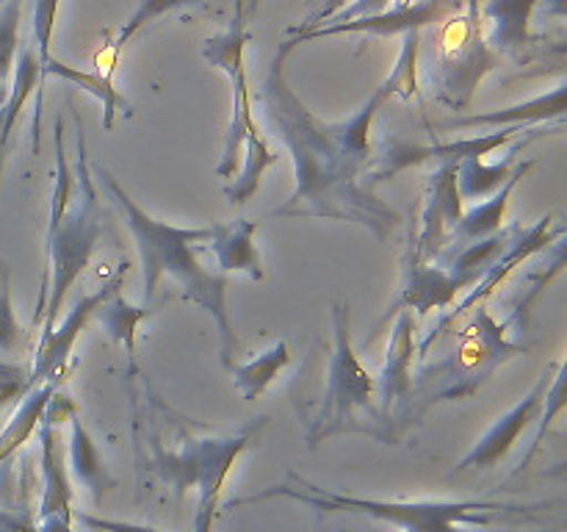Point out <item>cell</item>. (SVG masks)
Masks as SVG:
<instances>
[{"mask_svg": "<svg viewBox=\"0 0 567 532\" xmlns=\"http://www.w3.org/2000/svg\"><path fill=\"white\" fill-rule=\"evenodd\" d=\"M291 50V42L280 44L258 94L264 120L269 122L277 142L288 150L293 164V192L286 205L275 211V216L354 222L385 242L399 227L402 216L358 181L360 172L338 153L327 133V122L297 98L286 72Z\"/></svg>", "mask_w": 567, "mask_h": 532, "instance_id": "6da1fadb", "label": "cell"}, {"mask_svg": "<svg viewBox=\"0 0 567 532\" xmlns=\"http://www.w3.org/2000/svg\"><path fill=\"white\" fill-rule=\"evenodd\" d=\"M92 175L94 183H100L109 192V197L114 200V205L125 216L127 231L133 233L138 258H142L144 299H153V294L158 291L161 277L169 275L172 280L181 283L186 299L208 310L210 319L216 321V327H219V360L225 369H233L238 358V336L230 325V314H227L230 277L205 269L199 264L203 244L210 238V225L181 227L155 219L116 183V177L103 164L92 161Z\"/></svg>", "mask_w": 567, "mask_h": 532, "instance_id": "7a4b0ae2", "label": "cell"}, {"mask_svg": "<svg viewBox=\"0 0 567 532\" xmlns=\"http://www.w3.org/2000/svg\"><path fill=\"white\" fill-rule=\"evenodd\" d=\"M203 55L230 78L233 114L225 136V150L216 164V175L233 177L225 186L230 203H249L260 188L264 172L277 164V153L266 144L252 114V89L247 78V11L236 0V14L221 33L205 39Z\"/></svg>", "mask_w": 567, "mask_h": 532, "instance_id": "3957f363", "label": "cell"}, {"mask_svg": "<svg viewBox=\"0 0 567 532\" xmlns=\"http://www.w3.org/2000/svg\"><path fill=\"white\" fill-rule=\"evenodd\" d=\"M288 480L282 485H271L255 497L236 499L233 504H252L264 502L271 497H288L297 502L310 504L321 513H358L369 519L396 524L399 532H471L463 524H491L493 515L498 513H524V504H502V502H446V499H371L352 497V493H336L327 488L313 485L305 477L288 471Z\"/></svg>", "mask_w": 567, "mask_h": 532, "instance_id": "277c9868", "label": "cell"}, {"mask_svg": "<svg viewBox=\"0 0 567 532\" xmlns=\"http://www.w3.org/2000/svg\"><path fill=\"white\" fill-rule=\"evenodd\" d=\"M75 188H72L70 205L59 225L48 227V266L42 277V297H39L33 325L42 327V338L50 336L59 325V310L64 308L66 291L81 277L103 238V203H100L97 183L92 175V161L86 153V136L75 114Z\"/></svg>", "mask_w": 567, "mask_h": 532, "instance_id": "5b68a950", "label": "cell"}, {"mask_svg": "<svg viewBox=\"0 0 567 532\" xmlns=\"http://www.w3.org/2000/svg\"><path fill=\"white\" fill-rule=\"evenodd\" d=\"M518 319L515 310L509 319L498 321L487 305H476L468 325L460 330V341L449 355L430 366H421L413 375V419L437 402L465 399L515 355L526 352V344L509 338V327Z\"/></svg>", "mask_w": 567, "mask_h": 532, "instance_id": "8992f818", "label": "cell"}, {"mask_svg": "<svg viewBox=\"0 0 567 532\" xmlns=\"http://www.w3.org/2000/svg\"><path fill=\"white\" fill-rule=\"evenodd\" d=\"M332 332H336V344L327 364L324 397H321L319 413L310 419L305 438L310 447H316L324 438L343 436V432H369L371 438L388 443V432L377 410V380L354 352L349 305H332Z\"/></svg>", "mask_w": 567, "mask_h": 532, "instance_id": "52a82bcc", "label": "cell"}, {"mask_svg": "<svg viewBox=\"0 0 567 532\" xmlns=\"http://www.w3.org/2000/svg\"><path fill=\"white\" fill-rule=\"evenodd\" d=\"M502 64L485 37V20L476 0H465L460 11L441 22L435 59H432V86L437 100L460 111L471 103L487 72Z\"/></svg>", "mask_w": 567, "mask_h": 532, "instance_id": "ba28073f", "label": "cell"}, {"mask_svg": "<svg viewBox=\"0 0 567 532\" xmlns=\"http://www.w3.org/2000/svg\"><path fill=\"white\" fill-rule=\"evenodd\" d=\"M260 427H264V419H255L252 424L244 427L236 436L192 441L183 452L161 458L158 469L164 471L166 480L177 488V493H183L186 488H197V515H210V519H216V510H219L227 477H230L233 466L238 463L244 449L252 443L255 432H258Z\"/></svg>", "mask_w": 567, "mask_h": 532, "instance_id": "9c48e42d", "label": "cell"}, {"mask_svg": "<svg viewBox=\"0 0 567 532\" xmlns=\"http://www.w3.org/2000/svg\"><path fill=\"white\" fill-rule=\"evenodd\" d=\"M563 236H565V227L554 225L551 214L543 216L540 222H535V225L526 227V231H524V227H518V231L513 233V238L507 242V247L502 249V255H498V258L493 260L491 266H487L485 275H482L480 280L474 283V286H471L468 297H465L463 303H457V305H449L446 314L437 319V325L432 327V330L426 332L424 338H421V344H415V352H419L421 358H424V355H430V349L435 347L437 338H441L443 332H446L449 327H452L454 321L460 319V316L468 314V310H474L476 305H485V299L491 297V294L496 291V288L502 286L504 280H507L509 272L518 269L524 260H529L532 255H537L540 249H546L548 244L563 242Z\"/></svg>", "mask_w": 567, "mask_h": 532, "instance_id": "30bf717a", "label": "cell"}, {"mask_svg": "<svg viewBox=\"0 0 567 532\" xmlns=\"http://www.w3.org/2000/svg\"><path fill=\"white\" fill-rule=\"evenodd\" d=\"M413 360H415V325L413 314L402 310L391 330L385 364L377 380V410L388 432V443L399 438V430L413 421Z\"/></svg>", "mask_w": 567, "mask_h": 532, "instance_id": "8fae6325", "label": "cell"}, {"mask_svg": "<svg viewBox=\"0 0 567 532\" xmlns=\"http://www.w3.org/2000/svg\"><path fill=\"white\" fill-rule=\"evenodd\" d=\"M518 133H524V127H498V131L482 133V136L437 144H410L404 142V139H393V142H388L385 153L377 158V164L369 166V183H365V186L371 188L374 183L388 181V177L399 175V172L410 170V166L463 164V161L468 158H485V155L496 153L504 144L513 142Z\"/></svg>", "mask_w": 567, "mask_h": 532, "instance_id": "7c38bea8", "label": "cell"}, {"mask_svg": "<svg viewBox=\"0 0 567 532\" xmlns=\"http://www.w3.org/2000/svg\"><path fill=\"white\" fill-rule=\"evenodd\" d=\"M460 216H463V197L457 192V164H437L426 183L419 231L408 253L410 258L424 260V264L441 258L452 247Z\"/></svg>", "mask_w": 567, "mask_h": 532, "instance_id": "4fadbf2b", "label": "cell"}, {"mask_svg": "<svg viewBox=\"0 0 567 532\" xmlns=\"http://www.w3.org/2000/svg\"><path fill=\"white\" fill-rule=\"evenodd\" d=\"M465 0H421V3H396L393 9L377 11V14L354 17L349 22H327V25L313 28V31L293 33L288 42L297 44L310 42V39H324V37H341V33H360V37H393V33H410V31H424V28L443 22L460 11Z\"/></svg>", "mask_w": 567, "mask_h": 532, "instance_id": "5bb4252c", "label": "cell"}, {"mask_svg": "<svg viewBox=\"0 0 567 532\" xmlns=\"http://www.w3.org/2000/svg\"><path fill=\"white\" fill-rule=\"evenodd\" d=\"M127 269H131V264L122 260L120 269L109 277V283H103L94 294L78 297L75 303H72V308L66 310L64 319H61V325H55L53 330H50V336L39 338L37 358H33L31 366V386H39V382H59L66 358H70L72 349H75L81 330L86 327V321L92 319L94 310H97L105 299L120 294Z\"/></svg>", "mask_w": 567, "mask_h": 532, "instance_id": "9a60e30c", "label": "cell"}, {"mask_svg": "<svg viewBox=\"0 0 567 532\" xmlns=\"http://www.w3.org/2000/svg\"><path fill=\"white\" fill-rule=\"evenodd\" d=\"M70 405V397L55 391L39 419L37 432H33L39 438V463H42V502H39L37 521L55 515V519L72 524V480L59 441V419Z\"/></svg>", "mask_w": 567, "mask_h": 532, "instance_id": "2e32d148", "label": "cell"}, {"mask_svg": "<svg viewBox=\"0 0 567 532\" xmlns=\"http://www.w3.org/2000/svg\"><path fill=\"white\" fill-rule=\"evenodd\" d=\"M554 369H557V366H554ZM551 371H543V375L537 377L535 386H532V391L526 393L524 399H518L502 419H496V424L465 452V458L457 463V471L493 469L496 463H502V460L513 452V447L518 443V438L524 436L526 427H529L532 421H537V416H540L543 402H546V391L548 386H551Z\"/></svg>", "mask_w": 567, "mask_h": 532, "instance_id": "e0dca14e", "label": "cell"}, {"mask_svg": "<svg viewBox=\"0 0 567 532\" xmlns=\"http://www.w3.org/2000/svg\"><path fill=\"white\" fill-rule=\"evenodd\" d=\"M258 225L249 219L236 222H214L210 225V238L203 244V253L214 258L219 275H230V272H244L252 280H264V260H260L258 244Z\"/></svg>", "mask_w": 567, "mask_h": 532, "instance_id": "ac0fdd59", "label": "cell"}, {"mask_svg": "<svg viewBox=\"0 0 567 532\" xmlns=\"http://www.w3.org/2000/svg\"><path fill=\"white\" fill-rule=\"evenodd\" d=\"M460 291H465L463 283L443 266L424 264V260H415L410 255L404 258L399 305H408L419 316H426L430 310H446Z\"/></svg>", "mask_w": 567, "mask_h": 532, "instance_id": "d6986e66", "label": "cell"}, {"mask_svg": "<svg viewBox=\"0 0 567 532\" xmlns=\"http://www.w3.org/2000/svg\"><path fill=\"white\" fill-rule=\"evenodd\" d=\"M540 0H487L482 9L485 37L493 53L520 55L535 44L532 37V14Z\"/></svg>", "mask_w": 567, "mask_h": 532, "instance_id": "ffe728a7", "label": "cell"}, {"mask_svg": "<svg viewBox=\"0 0 567 532\" xmlns=\"http://www.w3.org/2000/svg\"><path fill=\"white\" fill-rule=\"evenodd\" d=\"M567 105V86L559 83L548 94H540V98L529 100V103L509 105V109L502 111H485V114H468L457 116V120L443 122V131H454V127H526V125H543L548 120H563Z\"/></svg>", "mask_w": 567, "mask_h": 532, "instance_id": "44dd1931", "label": "cell"}, {"mask_svg": "<svg viewBox=\"0 0 567 532\" xmlns=\"http://www.w3.org/2000/svg\"><path fill=\"white\" fill-rule=\"evenodd\" d=\"M532 161H524V164H518L513 170V175L504 181V186L498 188L496 194H491V197L485 200V203H480L476 208H471L468 214L460 216L457 227H454V238H452V247L446 249V253L441 255V258H446V255H452L454 249L465 247V244H474V242H482V238L493 236V233L502 231V222H504V211H507V203L509 197H513L515 186H518L520 177H526V172L532 170ZM437 258V260H441Z\"/></svg>", "mask_w": 567, "mask_h": 532, "instance_id": "7402d4cb", "label": "cell"}, {"mask_svg": "<svg viewBox=\"0 0 567 532\" xmlns=\"http://www.w3.org/2000/svg\"><path fill=\"white\" fill-rule=\"evenodd\" d=\"M70 419V438H66V471H70V480H75L78 485L89 488L94 493V499L103 497L105 488L111 485L109 469L103 463V454H100L97 443L89 436L86 427L81 424V416L72 408L66 413Z\"/></svg>", "mask_w": 567, "mask_h": 532, "instance_id": "603a6c76", "label": "cell"}, {"mask_svg": "<svg viewBox=\"0 0 567 532\" xmlns=\"http://www.w3.org/2000/svg\"><path fill=\"white\" fill-rule=\"evenodd\" d=\"M39 72H42V81H48L50 75L61 78V81L75 83V86L86 89V92L92 94L94 100H100V105H103V127H105V131H111V127H114L116 111H125L127 116H133L131 103H127L125 94L116 92V86H114V81H111L109 72L75 70V66H70V64H64V61L55 59L53 53H50L48 59L39 61Z\"/></svg>", "mask_w": 567, "mask_h": 532, "instance_id": "cb8c5ba5", "label": "cell"}, {"mask_svg": "<svg viewBox=\"0 0 567 532\" xmlns=\"http://www.w3.org/2000/svg\"><path fill=\"white\" fill-rule=\"evenodd\" d=\"M59 391V382H39L33 386L25 397L17 405L14 416L6 421V427L0 430V466L9 463L17 452L28 443V438L37 432L39 419H42L44 408L53 399V393Z\"/></svg>", "mask_w": 567, "mask_h": 532, "instance_id": "d4e9b609", "label": "cell"}, {"mask_svg": "<svg viewBox=\"0 0 567 532\" xmlns=\"http://www.w3.org/2000/svg\"><path fill=\"white\" fill-rule=\"evenodd\" d=\"M543 133H535V136H526L524 142H518V147L507 155L498 164H485V158H468L463 164H457V192L463 200H487L491 194H496L498 188L504 186L509 175H513V164L518 161L520 150L529 142H535Z\"/></svg>", "mask_w": 567, "mask_h": 532, "instance_id": "484cf974", "label": "cell"}, {"mask_svg": "<svg viewBox=\"0 0 567 532\" xmlns=\"http://www.w3.org/2000/svg\"><path fill=\"white\" fill-rule=\"evenodd\" d=\"M291 364V352H288L286 341L271 344L266 352H260L258 358L247 360V364L233 366V382H236V391L241 393L247 402H255L266 388L275 382V377L280 375L286 366Z\"/></svg>", "mask_w": 567, "mask_h": 532, "instance_id": "4316f807", "label": "cell"}, {"mask_svg": "<svg viewBox=\"0 0 567 532\" xmlns=\"http://www.w3.org/2000/svg\"><path fill=\"white\" fill-rule=\"evenodd\" d=\"M94 316H97V321L103 325V330L127 349L133 364V360H136V330L150 316V308H133L131 303L122 299V294H114V297H109L97 310H94Z\"/></svg>", "mask_w": 567, "mask_h": 532, "instance_id": "83f0119b", "label": "cell"}, {"mask_svg": "<svg viewBox=\"0 0 567 532\" xmlns=\"http://www.w3.org/2000/svg\"><path fill=\"white\" fill-rule=\"evenodd\" d=\"M20 22L22 0H6L0 6V103L9 94V78L14 72L17 55H20Z\"/></svg>", "mask_w": 567, "mask_h": 532, "instance_id": "f1b7e54d", "label": "cell"}, {"mask_svg": "<svg viewBox=\"0 0 567 532\" xmlns=\"http://www.w3.org/2000/svg\"><path fill=\"white\" fill-rule=\"evenodd\" d=\"M192 3H199V0H136V9H133V14L122 22L120 33H116V39L111 42V53H114V59L133 37H138V31H142V28H147L150 22H155L158 17L172 14V11L183 9V6H192Z\"/></svg>", "mask_w": 567, "mask_h": 532, "instance_id": "f546056e", "label": "cell"}, {"mask_svg": "<svg viewBox=\"0 0 567 532\" xmlns=\"http://www.w3.org/2000/svg\"><path fill=\"white\" fill-rule=\"evenodd\" d=\"M22 341V327L11 303V269L0 258V352H14Z\"/></svg>", "mask_w": 567, "mask_h": 532, "instance_id": "4dcf8cb0", "label": "cell"}, {"mask_svg": "<svg viewBox=\"0 0 567 532\" xmlns=\"http://www.w3.org/2000/svg\"><path fill=\"white\" fill-rule=\"evenodd\" d=\"M31 369L20 364H9L0 360V408L9 402H20L28 391H31Z\"/></svg>", "mask_w": 567, "mask_h": 532, "instance_id": "1f68e13d", "label": "cell"}, {"mask_svg": "<svg viewBox=\"0 0 567 532\" xmlns=\"http://www.w3.org/2000/svg\"><path fill=\"white\" fill-rule=\"evenodd\" d=\"M72 519L81 521L86 532H161L155 526L136 524V521H116V519H100V515L89 513H72Z\"/></svg>", "mask_w": 567, "mask_h": 532, "instance_id": "d6a6232c", "label": "cell"}, {"mask_svg": "<svg viewBox=\"0 0 567 532\" xmlns=\"http://www.w3.org/2000/svg\"><path fill=\"white\" fill-rule=\"evenodd\" d=\"M349 3H354V0H324V6H321L319 11H316L313 17H310L308 22H302V25H297L293 28V33H302V31H313V28H319V25H324L327 20H330L332 14H338V11L343 9V6H349Z\"/></svg>", "mask_w": 567, "mask_h": 532, "instance_id": "836d02e7", "label": "cell"}, {"mask_svg": "<svg viewBox=\"0 0 567 532\" xmlns=\"http://www.w3.org/2000/svg\"><path fill=\"white\" fill-rule=\"evenodd\" d=\"M11 127L6 122V109L0 103V181H3V166H6V155H9V142H11Z\"/></svg>", "mask_w": 567, "mask_h": 532, "instance_id": "e575fe53", "label": "cell"}, {"mask_svg": "<svg viewBox=\"0 0 567 532\" xmlns=\"http://www.w3.org/2000/svg\"><path fill=\"white\" fill-rule=\"evenodd\" d=\"M258 3H260V0H249V6H247V9H244V11H247V17L252 14V11H255V6H258Z\"/></svg>", "mask_w": 567, "mask_h": 532, "instance_id": "d590c367", "label": "cell"}]
</instances>
